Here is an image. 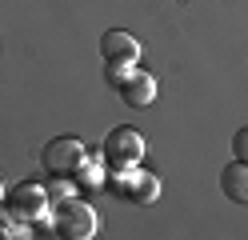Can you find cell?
<instances>
[{"label":"cell","instance_id":"11","mask_svg":"<svg viewBox=\"0 0 248 240\" xmlns=\"http://www.w3.org/2000/svg\"><path fill=\"white\" fill-rule=\"evenodd\" d=\"M0 204H4V184H0Z\"/></svg>","mask_w":248,"mask_h":240},{"label":"cell","instance_id":"2","mask_svg":"<svg viewBox=\"0 0 248 240\" xmlns=\"http://www.w3.org/2000/svg\"><path fill=\"white\" fill-rule=\"evenodd\" d=\"M84 160H88V152H84V144L76 140V136H56V140L44 144V152H40L44 172H48V176H60V180L80 176Z\"/></svg>","mask_w":248,"mask_h":240},{"label":"cell","instance_id":"6","mask_svg":"<svg viewBox=\"0 0 248 240\" xmlns=\"http://www.w3.org/2000/svg\"><path fill=\"white\" fill-rule=\"evenodd\" d=\"M100 56H104V64H136L140 40L132 32H124V28H112V32L100 36Z\"/></svg>","mask_w":248,"mask_h":240},{"label":"cell","instance_id":"3","mask_svg":"<svg viewBox=\"0 0 248 240\" xmlns=\"http://www.w3.org/2000/svg\"><path fill=\"white\" fill-rule=\"evenodd\" d=\"M48 188H40V184H16L4 196V216L8 220H16V224H36L44 212H48Z\"/></svg>","mask_w":248,"mask_h":240},{"label":"cell","instance_id":"4","mask_svg":"<svg viewBox=\"0 0 248 240\" xmlns=\"http://www.w3.org/2000/svg\"><path fill=\"white\" fill-rule=\"evenodd\" d=\"M144 156V136L136 128H112L104 136V160L112 172H132Z\"/></svg>","mask_w":248,"mask_h":240},{"label":"cell","instance_id":"9","mask_svg":"<svg viewBox=\"0 0 248 240\" xmlns=\"http://www.w3.org/2000/svg\"><path fill=\"white\" fill-rule=\"evenodd\" d=\"M232 152H236L240 164H248V128H240V132L232 136Z\"/></svg>","mask_w":248,"mask_h":240},{"label":"cell","instance_id":"1","mask_svg":"<svg viewBox=\"0 0 248 240\" xmlns=\"http://www.w3.org/2000/svg\"><path fill=\"white\" fill-rule=\"evenodd\" d=\"M56 232L60 236H68V240H88V236H96L100 228V216H96V208H92L88 200H76V196H64V200H56Z\"/></svg>","mask_w":248,"mask_h":240},{"label":"cell","instance_id":"5","mask_svg":"<svg viewBox=\"0 0 248 240\" xmlns=\"http://www.w3.org/2000/svg\"><path fill=\"white\" fill-rule=\"evenodd\" d=\"M116 92H120V100L128 104V108H148L152 100H156V76L140 72L136 64H128L124 76L116 80Z\"/></svg>","mask_w":248,"mask_h":240},{"label":"cell","instance_id":"10","mask_svg":"<svg viewBox=\"0 0 248 240\" xmlns=\"http://www.w3.org/2000/svg\"><path fill=\"white\" fill-rule=\"evenodd\" d=\"M64 196H72V188H68V184H60V176H56V184L48 188V200L56 204V200H64Z\"/></svg>","mask_w":248,"mask_h":240},{"label":"cell","instance_id":"8","mask_svg":"<svg viewBox=\"0 0 248 240\" xmlns=\"http://www.w3.org/2000/svg\"><path fill=\"white\" fill-rule=\"evenodd\" d=\"M124 176H128V192H132L136 204H152L160 196V180L156 176H148V172H124Z\"/></svg>","mask_w":248,"mask_h":240},{"label":"cell","instance_id":"7","mask_svg":"<svg viewBox=\"0 0 248 240\" xmlns=\"http://www.w3.org/2000/svg\"><path fill=\"white\" fill-rule=\"evenodd\" d=\"M220 192L232 200V204H248V164H228L220 168Z\"/></svg>","mask_w":248,"mask_h":240}]
</instances>
